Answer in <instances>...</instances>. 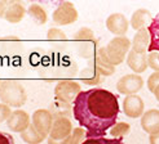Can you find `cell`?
Masks as SVG:
<instances>
[{
	"label": "cell",
	"instance_id": "1",
	"mask_svg": "<svg viewBox=\"0 0 159 144\" xmlns=\"http://www.w3.org/2000/svg\"><path fill=\"white\" fill-rule=\"evenodd\" d=\"M119 102L116 95L109 90L93 87L80 91L74 100L73 116L85 129L87 139L102 138L116 124Z\"/></svg>",
	"mask_w": 159,
	"mask_h": 144
},
{
	"label": "cell",
	"instance_id": "2",
	"mask_svg": "<svg viewBox=\"0 0 159 144\" xmlns=\"http://www.w3.org/2000/svg\"><path fill=\"white\" fill-rule=\"evenodd\" d=\"M0 100L8 107H22L27 100L26 89L20 83L5 80L0 84Z\"/></svg>",
	"mask_w": 159,
	"mask_h": 144
},
{
	"label": "cell",
	"instance_id": "3",
	"mask_svg": "<svg viewBox=\"0 0 159 144\" xmlns=\"http://www.w3.org/2000/svg\"><path fill=\"white\" fill-rule=\"evenodd\" d=\"M74 41L78 49V54L82 58H93L97 52L98 40L94 37L93 31L88 27H82L74 34Z\"/></svg>",
	"mask_w": 159,
	"mask_h": 144
},
{
	"label": "cell",
	"instance_id": "4",
	"mask_svg": "<svg viewBox=\"0 0 159 144\" xmlns=\"http://www.w3.org/2000/svg\"><path fill=\"white\" fill-rule=\"evenodd\" d=\"M132 46V41L125 36H115L110 40L109 44L105 46L109 61L113 66H118L124 62Z\"/></svg>",
	"mask_w": 159,
	"mask_h": 144
},
{
	"label": "cell",
	"instance_id": "5",
	"mask_svg": "<svg viewBox=\"0 0 159 144\" xmlns=\"http://www.w3.org/2000/svg\"><path fill=\"white\" fill-rule=\"evenodd\" d=\"M78 17H79V14H78L76 8L70 2H61L52 14L53 22L56 25H60V26L73 25V23L78 19Z\"/></svg>",
	"mask_w": 159,
	"mask_h": 144
},
{
	"label": "cell",
	"instance_id": "6",
	"mask_svg": "<svg viewBox=\"0 0 159 144\" xmlns=\"http://www.w3.org/2000/svg\"><path fill=\"white\" fill-rule=\"evenodd\" d=\"M82 91L80 85L75 81H70V80H63V81L57 83L54 87V97L57 100L65 102V103H74L75 98Z\"/></svg>",
	"mask_w": 159,
	"mask_h": 144
},
{
	"label": "cell",
	"instance_id": "7",
	"mask_svg": "<svg viewBox=\"0 0 159 144\" xmlns=\"http://www.w3.org/2000/svg\"><path fill=\"white\" fill-rule=\"evenodd\" d=\"M142 86H144V78L137 74H129V75H124L123 77H120L116 83V90L127 95H133L139 93Z\"/></svg>",
	"mask_w": 159,
	"mask_h": 144
},
{
	"label": "cell",
	"instance_id": "8",
	"mask_svg": "<svg viewBox=\"0 0 159 144\" xmlns=\"http://www.w3.org/2000/svg\"><path fill=\"white\" fill-rule=\"evenodd\" d=\"M53 121L54 118L49 112V109H43V108L36 109L33 113V117H31V124L34 125V127L44 138H47V135H49Z\"/></svg>",
	"mask_w": 159,
	"mask_h": 144
},
{
	"label": "cell",
	"instance_id": "9",
	"mask_svg": "<svg viewBox=\"0 0 159 144\" xmlns=\"http://www.w3.org/2000/svg\"><path fill=\"white\" fill-rule=\"evenodd\" d=\"M92 67L96 70L101 76H111L115 72V66L111 65L106 54L105 48H98L96 54L92 58Z\"/></svg>",
	"mask_w": 159,
	"mask_h": 144
},
{
	"label": "cell",
	"instance_id": "10",
	"mask_svg": "<svg viewBox=\"0 0 159 144\" xmlns=\"http://www.w3.org/2000/svg\"><path fill=\"white\" fill-rule=\"evenodd\" d=\"M30 125H31L30 116L26 111H22V109L13 111L9 118L7 120V126L9 127V130H12L13 133H18V134H22L23 131H26Z\"/></svg>",
	"mask_w": 159,
	"mask_h": 144
},
{
	"label": "cell",
	"instance_id": "11",
	"mask_svg": "<svg viewBox=\"0 0 159 144\" xmlns=\"http://www.w3.org/2000/svg\"><path fill=\"white\" fill-rule=\"evenodd\" d=\"M106 28L116 36H124L128 32L129 21L122 13H113L106 18Z\"/></svg>",
	"mask_w": 159,
	"mask_h": 144
},
{
	"label": "cell",
	"instance_id": "12",
	"mask_svg": "<svg viewBox=\"0 0 159 144\" xmlns=\"http://www.w3.org/2000/svg\"><path fill=\"white\" fill-rule=\"evenodd\" d=\"M144 108H145L144 100L136 94L127 95L123 100V112L129 118H139L140 116H142L144 115Z\"/></svg>",
	"mask_w": 159,
	"mask_h": 144
},
{
	"label": "cell",
	"instance_id": "13",
	"mask_svg": "<svg viewBox=\"0 0 159 144\" xmlns=\"http://www.w3.org/2000/svg\"><path fill=\"white\" fill-rule=\"evenodd\" d=\"M73 130H74L73 124H71L70 118H65V117L54 118L51 133H49V138L56 139V140L66 139L71 135Z\"/></svg>",
	"mask_w": 159,
	"mask_h": 144
},
{
	"label": "cell",
	"instance_id": "14",
	"mask_svg": "<svg viewBox=\"0 0 159 144\" xmlns=\"http://www.w3.org/2000/svg\"><path fill=\"white\" fill-rule=\"evenodd\" d=\"M127 66H128L134 74H142L145 72L148 66V54L146 53H137L134 50H129L127 55Z\"/></svg>",
	"mask_w": 159,
	"mask_h": 144
},
{
	"label": "cell",
	"instance_id": "15",
	"mask_svg": "<svg viewBox=\"0 0 159 144\" xmlns=\"http://www.w3.org/2000/svg\"><path fill=\"white\" fill-rule=\"evenodd\" d=\"M141 127L148 134L159 133V109H149L141 116Z\"/></svg>",
	"mask_w": 159,
	"mask_h": 144
},
{
	"label": "cell",
	"instance_id": "16",
	"mask_svg": "<svg viewBox=\"0 0 159 144\" xmlns=\"http://www.w3.org/2000/svg\"><path fill=\"white\" fill-rule=\"evenodd\" d=\"M25 13H26V8L23 6V4L21 2H17V0H11L4 19L7 22L16 25V23H20L23 19Z\"/></svg>",
	"mask_w": 159,
	"mask_h": 144
},
{
	"label": "cell",
	"instance_id": "17",
	"mask_svg": "<svg viewBox=\"0 0 159 144\" xmlns=\"http://www.w3.org/2000/svg\"><path fill=\"white\" fill-rule=\"evenodd\" d=\"M153 18H152V14H150L149 11L144 9V8H141V9H137L134 11L132 17H131V27L136 31H140L142 28H148L149 25L152 23Z\"/></svg>",
	"mask_w": 159,
	"mask_h": 144
},
{
	"label": "cell",
	"instance_id": "18",
	"mask_svg": "<svg viewBox=\"0 0 159 144\" xmlns=\"http://www.w3.org/2000/svg\"><path fill=\"white\" fill-rule=\"evenodd\" d=\"M150 44V35L148 28H142L134 34L132 39V50L137 53H146Z\"/></svg>",
	"mask_w": 159,
	"mask_h": 144
},
{
	"label": "cell",
	"instance_id": "19",
	"mask_svg": "<svg viewBox=\"0 0 159 144\" xmlns=\"http://www.w3.org/2000/svg\"><path fill=\"white\" fill-rule=\"evenodd\" d=\"M49 112L52 113L53 118H70L73 116V107L70 103H65L61 100H56L49 106Z\"/></svg>",
	"mask_w": 159,
	"mask_h": 144
},
{
	"label": "cell",
	"instance_id": "20",
	"mask_svg": "<svg viewBox=\"0 0 159 144\" xmlns=\"http://www.w3.org/2000/svg\"><path fill=\"white\" fill-rule=\"evenodd\" d=\"M149 35H150V44H149V49L148 52L153 53L158 52L159 53V14H157L153 18L152 23L148 27Z\"/></svg>",
	"mask_w": 159,
	"mask_h": 144
},
{
	"label": "cell",
	"instance_id": "21",
	"mask_svg": "<svg viewBox=\"0 0 159 144\" xmlns=\"http://www.w3.org/2000/svg\"><path fill=\"white\" fill-rule=\"evenodd\" d=\"M47 39L49 40L52 46L57 48L60 50L63 49L67 44V36L60 28H51L48 31V34H47Z\"/></svg>",
	"mask_w": 159,
	"mask_h": 144
},
{
	"label": "cell",
	"instance_id": "22",
	"mask_svg": "<svg viewBox=\"0 0 159 144\" xmlns=\"http://www.w3.org/2000/svg\"><path fill=\"white\" fill-rule=\"evenodd\" d=\"M27 13L31 18L34 19V22L36 23V25H45L47 21H48V14H47L45 9L42 6V5H39L36 3L34 4H31L29 8H27Z\"/></svg>",
	"mask_w": 159,
	"mask_h": 144
},
{
	"label": "cell",
	"instance_id": "23",
	"mask_svg": "<svg viewBox=\"0 0 159 144\" xmlns=\"http://www.w3.org/2000/svg\"><path fill=\"white\" fill-rule=\"evenodd\" d=\"M101 75L93 67H85L80 72V81L85 85H98L101 83Z\"/></svg>",
	"mask_w": 159,
	"mask_h": 144
},
{
	"label": "cell",
	"instance_id": "24",
	"mask_svg": "<svg viewBox=\"0 0 159 144\" xmlns=\"http://www.w3.org/2000/svg\"><path fill=\"white\" fill-rule=\"evenodd\" d=\"M21 139L25 143H27V144H40L42 142H44L45 138L35 129L34 125L31 124L29 126V129L21 134Z\"/></svg>",
	"mask_w": 159,
	"mask_h": 144
},
{
	"label": "cell",
	"instance_id": "25",
	"mask_svg": "<svg viewBox=\"0 0 159 144\" xmlns=\"http://www.w3.org/2000/svg\"><path fill=\"white\" fill-rule=\"evenodd\" d=\"M131 131V126L127 122H116L113 127L110 129V134L113 138H116V139H122L124 135H127Z\"/></svg>",
	"mask_w": 159,
	"mask_h": 144
},
{
	"label": "cell",
	"instance_id": "26",
	"mask_svg": "<svg viewBox=\"0 0 159 144\" xmlns=\"http://www.w3.org/2000/svg\"><path fill=\"white\" fill-rule=\"evenodd\" d=\"M87 139V133L83 127H76L70 135V144H82Z\"/></svg>",
	"mask_w": 159,
	"mask_h": 144
},
{
	"label": "cell",
	"instance_id": "27",
	"mask_svg": "<svg viewBox=\"0 0 159 144\" xmlns=\"http://www.w3.org/2000/svg\"><path fill=\"white\" fill-rule=\"evenodd\" d=\"M82 144H124L122 139H116V138H111V139H106V138H89L85 139Z\"/></svg>",
	"mask_w": 159,
	"mask_h": 144
},
{
	"label": "cell",
	"instance_id": "28",
	"mask_svg": "<svg viewBox=\"0 0 159 144\" xmlns=\"http://www.w3.org/2000/svg\"><path fill=\"white\" fill-rule=\"evenodd\" d=\"M148 66L155 72H159V53L158 52H153L148 54Z\"/></svg>",
	"mask_w": 159,
	"mask_h": 144
},
{
	"label": "cell",
	"instance_id": "29",
	"mask_svg": "<svg viewBox=\"0 0 159 144\" xmlns=\"http://www.w3.org/2000/svg\"><path fill=\"white\" fill-rule=\"evenodd\" d=\"M159 86V72H154L148 78V89L154 93V90Z\"/></svg>",
	"mask_w": 159,
	"mask_h": 144
},
{
	"label": "cell",
	"instance_id": "30",
	"mask_svg": "<svg viewBox=\"0 0 159 144\" xmlns=\"http://www.w3.org/2000/svg\"><path fill=\"white\" fill-rule=\"evenodd\" d=\"M12 112L13 111L11 109V107H8L4 103H0V122L7 121L9 118V116L12 115Z\"/></svg>",
	"mask_w": 159,
	"mask_h": 144
},
{
	"label": "cell",
	"instance_id": "31",
	"mask_svg": "<svg viewBox=\"0 0 159 144\" xmlns=\"http://www.w3.org/2000/svg\"><path fill=\"white\" fill-rule=\"evenodd\" d=\"M0 144H14V139L12 135L0 131Z\"/></svg>",
	"mask_w": 159,
	"mask_h": 144
},
{
	"label": "cell",
	"instance_id": "32",
	"mask_svg": "<svg viewBox=\"0 0 159 144\" xmlns=\"http://www.w3.org/2000/svg\"><path fill=\"white\" fill-rule=\"evenodd\" d=\"M9 3H11V0H0V18L5 17V13L8 11Z\"/></svg>",
	"mask_w": 159,
	"mask_h": 144
},
{
	"label": "cell",
	"instance_id": "33",
	"mask_svg": "<svg viewBox=\"0 0 159 144\" xmlns=\"http://www.w3.org/2000/svg\"><path fill=\"white\" fill-rule=\"evenodd\" d=\"M48 144H70V137L62 140H56V139L48 138Z\"/></svg>",
	"mask_w": 159,
	"mask_h": 144
},
{
	"label": "cell",
	"instance_id": "34",
	"mask_svg": "<svg viewBox=\"0 0 159 144\" xmlns=\"http://www.w3.org/2000/svg\"><path fill=\"white\" fill-rule=\"evenodd\" d=\"M149 142H150V144H159V133L150 135V137H149Z\"/></svg>",
	"mask_w": 159,
	"mask_h": 144
},
{
	"label": "cell",
	"instance_id": "35",
	"mask_svg": "<svg viewBox=\"0 0 159 144\" xmlns=\"http://www.w3.org/2000/svg\"><path fill=\"white\" fill-rule=\"evenodd\" d=\"M153 94L155 95V98H157V100L159 102V86H158V87H157V89L154 90V93H153Z\"/></svg>",
	"mask_w": 159,
	"mask_h": 144
},
{
	"label": "cell",
	"instance_id": "36",
	"mask_svg": "<svg viewBox=\"0 0 159 144\" xmlns=\"http://www.w3.org/2000/svg\"><path fill=\"white\" fill-rule=\"evenodd\" d=\"M0 84H2V81H0Z\"/></svg>",
	"mask_w": 159,
	"mask_h": 144
}]
</instances>
